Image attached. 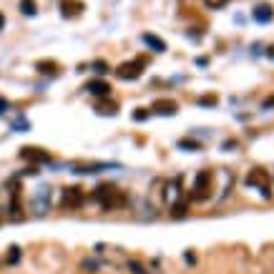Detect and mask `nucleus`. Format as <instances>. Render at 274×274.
<instances>
[{
	"label": "nucleus",
	"instance_id": "25",
	"mask_svg": "<svg viewBox=\"0 0 274 274\" xmlns=\"http://www.w3.org/2000/svg\"><path fill=\"white\" fill-rule=\"evenodd\" d=\"M3 28H5V16L0 13V31H3Z\"/></svg>",
	"mask_w": 274,
	"mask_h": 274
},
{
	"label": "nucleus",
	"instance_id": "24",
	"mask_svg": "<svg viewBox=\"0 0 274 274\" xmlns=\"http://www.w3.org/2000/svg\"><path fill=\"white\" fill-rule=\"evenodd\" d=\"M146 116H149V113H146V111H143V108H141V111L136 113V119H138V121H143V119H146Z\"/></svg>",
	"mask_w": 274,
	"mask_h": 274
},
{
	"label": "nucleus",
	"instance_id": "13",
	"mask_svg": "<svg viewBox=\"0 0 274 274\" xmlns=\"http://www.w3.org/2000/svg\"><path fill=\"white\" fill-rule=\"evenodd\" d=\"M13 128H16L18 134H25V131H31V123H28L23 116H18V119H13V123H10Z\"/></svg>",
	"mask_w": 274,
	"mask_h": 274
},
{
	"label": "nucleus",
	"instance_id": "15",
	"mask_svg": "<svg viewBox=\"0 0 274 274\" xmlns=\"http://www.w3.org/2000/svg\"><path fill=\"white\" fill-rule=\"evenodd\" d=\"M18 259H20V249L18 247H10L8 249V264H16Z\"/></svg>",
	"mask_w": 274,
	"mask_h": 274
},
{
	"label": "nucleus",
	"instance_id": "23",
	"mask_svg": "<svg viewBox=\"0 0 274 274\" xmlns=\"http://www.w3.org/2000/svg\"><path fill=\"white\" fill-rule=\"evenodd\" d=\"M262 108H274V96L264 98V103H262Z\"/></svg>",
	"mask_w": 274,
	"mask_h": 274
},
{
	"label": "nucleus",
	"instance_id": "2",
	"mask_svg": "<svg viewBox=\"0 0 274 274\" xmlns=\"http://www.w3.org/2000/svg\"><path fill=\"white\" fill-rule=\"evenodd\" d=\"M211 186H214V174H211V171H199L196 179H194V194H191V199H194V201L209 199Z\"/></svg>",
	"mask_w": 274,
	"mask_h": 274
},
{
	"label": "nucleus",
	"instance_id": "5",
	"mask_svg": "<svg viewBox=\"0 0 274 274\" xmlns=\"http://www.w3.org/2000/svg\"><path fill=\"white\" fill-rule=\"evenodd\" d=\"M20 156L31 164H51V154L43 151V149H35V146H25L20 149Z\"/></svg>",
	"mask_w": 274,
	"mask_h": 274
},
{
	"label": "nucleus",
	"instance_id": "9",
	"mask_svg": "<svg viewBox=\"0 0 274 274\" xmlns=\"http://www.w3.org/2000/svg\"><path fill=\"white\" fill-rule=\"evenodd\" d=\"M86 91H88L91 96H96V98H106L111 93V86L106 81H91L88 86H86Z\"/></svg>",
	"mask_w": 274,
	"mask_h": 274
},
{
	"label": "nucleus",
	"instance_id": "4",
	"mask_svg": "<svg viewBox=\"0 0 274 274\" xmlns=\"http://www.w3.org/2000/svg\"><path fill=\"white\" fill-rule=\"evenodd\" d=\"M143 58H138V61H131V63H121L119 68H116V76L121 78V81H136V78H141V73H143Z\"/></svg>",
	"mask_w": 274,
	"mask_h": 274
},
{
	"label": "nucleus",
	"instance_id": "17",
	"mask_svg": "<svg viewBox=\"0 0 274 274\" xmlns=\"http://www.w3.org/2000/svg\"><path fill=\"white\" fill-rule=\"evenodd\" d=\"M93 70H96V73H101V76H103V73H108V66H106L103 61H96V63H93Z\"/></svg>",
	"mask_w": 274,
	"mask_h": 274
},
{
	"label": "nucleus",
	"instance_id": "20",
	"mask_svg": "<svg viewBox=\"0 0 274 274\" xmlns=\"http://www.w3.org/2000/svg\"><path fill=\"white\" fill-rule=\"evenodd\" d=\"M10 108V103H8V98H3V96H0V116H3V113Z\"/></svg>",
	"mask_w": 274,
	"mask_h": 274
},
{
	"label": "nucleus",
	"instance_id": "12",
	"mask_svg": "<svg viewBox=\"0 0 274 274\" xmlns=\"http://www.w3.org/2000/svg\"><path fill=\"white\" fill-rule=\"evenodd\" d=\"M35 68L40 70V73H46V76H55V73H58V66H55L53 61H38Z\"/></svg>",
	"mask_w": 274,
	"mask_h": 274
},
{
	"label": "nucleus",
	"instance_id": "22",
	"mask_svg": "<svg viewBox=\"0 0 274 274\" xmlns=\"http://www.w3.org/2000/svg\"><path fill=\"white\" fill-rule=\"evenodd\" d=\"M214 103H216L214 96H204V98H201V106H214Z\"/></svg>",
	"mask_w": 274,
	"mask_h": 274
},
{
	"label": "nucleus",
	"instance_id": "8",
	"mask_svg": "<svg viewBox=\"0 0 274 274\" xmlns=\"http://www.w3.org/2000/svg\"><path fill=\"white\" fill-rule=\"evenodd\" d=\"M151 111L156 113H161V116H174V113L179 111V106L174 103V101H169V98H161V101H154V106Z\"/></svg>",
	"mask_w": 274,
	"mask_h": 274
},
{
	"label": "nucleus",
	"instance_id": "7",
	"mask_svg": "<svg viewBox=\"0 0 274 274\" xmlns=\"http://www.w3.org/2000/svg\"><path fill=\"white\" fill-rule=\"evenodd\" d=\"M252 18H254L257 23H269V20L274 18V8H272L269 3H259V5L252 10Z\"/></svg>",
	"mask_w": 274,
	"mask_h": 274
},
{
	"label": "nucleus",
	"instance_id": "3",
	"mask_svg": "<svg viewBox=\"0 0 274 274\" xmlns=\"http://www.w3.org/2000/svg\"><path fill=\"white\" fill-rule=\"evenodd\" d=\"M247 184H249V186H257V189L262 191L264 199L272 196V191H269V174H267L264 169H252L249 176H247Z\"/></svg>",
	"mask_w": 274,
	"mask_h": 274
},
{
	"label": "nucleus",
	"instance_id": "10",
	"mask_svg": "<svg viewBox=\"0 0 274 274\" xmlns=\"http://www.w3.org/2000/svg\"><path fill=\"white\" fill-rule=\"evenodd\" d=\"M141 40H143V43H146V46H149V48H154L156 53H164V51H166V43H164L161 38H156V35H151V33H143V35H141Z\"/></svg>",
	"mask_w": 274,
	"mask_h": 274
},
{
	"label": "nucleus",
	"instance_id": "21",
	"mask_svg": "<svg viewBox=\"0 0 274 274\" xmlns=\"http://www.w3.org/2000/svg\"><path fill=\"white\" fill-rule=\"evenodd\" d=\"M179 146H181V149H199V143H196V141H181Z\"/></svg>",
	"mask_w": 274,
	"mask_h": 274
},
{
	"label": "nucleus",
	"instance_id": "18",
	"mask_svg": "<svg viewBox=\"0 0 274 274\" xmlns=\"http://www.w3.org/2000/svg\"><path fill=\"white\" fill-rule=\"evenodd\" d=\"M128 269H131V274H146V269H143L138 262H128Z\"/></svg>",
	"mask_w": 274,
	"mask_h": 274
},
{
	"label": "nucleus",
	"instance_id": "6",
	"mask_svg": "<svg viewBox=\"0 0 274 274\" xmlns=\"http://www.w3.org/2000/svg\"><path fill=\"white\" fill-rule=\"evenodd\" d=\"M83 204V191L78 189V186H70V189L63 191V206H81Z\"/></svg>",
	"mask_w": 274,
	"mask_h": 274
},
{
	"label": "nucleus",
	"instance_id": "1",
	"mask_svg": "<svg viewBox=\"0 0 274 274\" xmlns=\"http://www.w3.org/2000/svg\"><path fill=\"white\" fill-rule=\"evenodd\" d=\"M93 199L103 209H119V206H126V201H128L126 194L121 189H116V186H111V184H101L93 191Z\"/></svg>",
	"mask_w": 274,
	"mask_h": 274
},
{
	"label": "nucleus",
	"instance_id": "16",
	"mask_svg": "<svg viewBox=\"0 0 274 274\" xmlns=\"http://www.w3.org/2000/svg\"><path fill=\"white\" fill-rule=\"evenodd\" d=\"M98 113H106V116L111 113L113 116V113H116V103H98Z\"/></svg>",
	"mask_w": 274,
	"mask_h": 274
},
{
	"label": "nucleus",
	"instance_id": "14",
	"mask_svg": "<svg viewBox=\"0 0 274 274\" xmlns=\"http://www.w3.org/2000/svg\"><path fill=\"white\" fill-rule=\"evenodd\" d=\"M20 10L25 13V16H35V13H38L35 0H20Z\"/></svg>",
	"mask_w": 274,
	"mask_h": 274
},
{
	"label": "nucleus",
	"instance_id": "11",
	"mask_svg": "<svg viewBox=\"0 0 274 274\" xmlns=\"http://www.w3.org/2000/svg\"><path fill=\"white\" fill-rule=\"evenodd\" d=\"M61 8H63V16H66V18H68V16H76L78 10H83V5L76 3V0H63Z\"/></svg>",
	"mask_w": 274,
	"mask_h": 274
},
{
	"label": "nucleus",
	"instance_id": "19",
	"mask_svg": "<svg viewBox=\"0 0 274 274\" xmlns=\"http://www.w3.org/2000/svg\"><path fill=\"white\" fill-rule=\"evenodd\" d=\"M204 3H206L209 8H224V5L229 3V0H204Z\"/></svg>",
	"mask_w": 274,
	"mask_h": 274
}]
</instances>
